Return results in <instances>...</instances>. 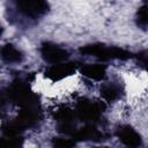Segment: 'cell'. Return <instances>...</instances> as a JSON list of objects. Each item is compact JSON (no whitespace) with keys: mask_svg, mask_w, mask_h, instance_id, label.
Instances as JSON below:
<instances>
[{"mask_svg":"<svg viewBox=\"0 0 148 148\" xmlns=\"http://www.w3.org/2000/svg\"><path fill=\"white\" fill-rule=\"evenodd\" d=\"M17 10L30 18H36L46 13V0H15Z\"/></svg>","mask_w":148,"mask_h":148,"instance_id":"cell-1","label":"cell"},{"mask_svg":"<svg viewBox=\"0 0 148 148\" xmlns=\"http://www.w3.org/2000/svg\"><path fill=\"white\" fill-rule=\"evenodd\" d=\"M42 54L45 58L46 61L51 64H59L62 60L67 58V52L66 50H62L53 44H45L42 50Z\"/></svg>","mask_w":148,"mask_h":148,"instance_id":"cell-2","label":"cell"},{"mask_svg":"<svg viewBox=\"0 0 148 148\" xmlns=\"http://www.w3.org/2000/svg\"><path fill=\"white\" fill-rule=\"evenodd\" d=\"M0 57L6 62H20L23 58L21 51L12 44H7L0 50Z\"/></svg>","mask_w":148,"mask_h":148,"instance_id":"cell-3","label":"cell"},{"mask_svg":"<svg viewBox=\"0 0 148 148\" xmlns=\"http://www.w3.org/2000/svg\"><path fill=\"white\" fill-rule=\"evenodd\" d=\"M105 74V69L104 67L99 66V65H90L88 67L84 68V75L90 77L91 80H98V79H103Z\"/></svg>","mask_w":148,"mask_h":148,"instance_id":"cell-4","label":"cell"},{"mask_svg":"<svg viewBox=\"0 0 148 148\" xmlns=\"http://www.w3.org/2000/svg\"><path fill=\"white\" fill-rule=\"evenodd\" d=\"M0 34H1V29H0Z\"/></svg>","mask_w":148,"mask_h":148,"instance_id":"cell-5","label":"cell"}]
</instances>
